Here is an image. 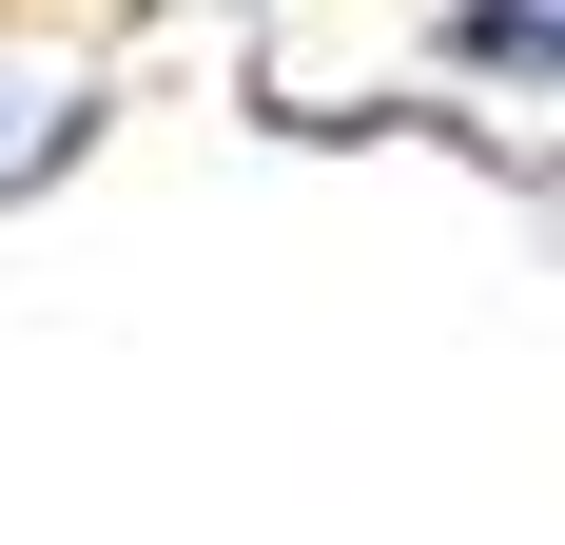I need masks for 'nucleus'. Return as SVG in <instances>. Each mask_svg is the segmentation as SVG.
Masks as SVG:
<instances>
[{"instance_id": "nucleus-1", "label": "nucleus", "mask_w": 565, "mask_h": 545, "mask_svg": "<svg viewBox=\"0 0 565 545\" xmlns=\"http://www.w3.org/2000/svg\"><path fill=\"white\" fill-rule=\"evenodd\" d=\"M429 40H449V78H488V98H565V0H449Z\"/></svg>"}, {"instance_id": "nucleus-2", "label": "nucleus", "mask_w": 565, "mask_h": 545, "mask_svg": "<svg viewBox=\"0 0 565 545\" xmlns=\"http://www.w3.org/2000/svg\"><path fill=\"white\" fill-rule=\"evenodd\" d=\"M78 137H98V78H58V58H0V195L78 175Z\"/></svg>"}]
</instances>
